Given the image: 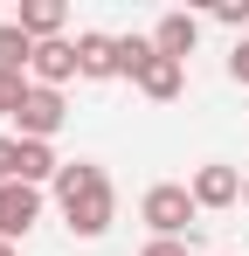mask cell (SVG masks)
Segmentation results:
<instances>
[{
	"label": "cell",
	"instance_id": "6da1fadb",
	"mask_svg": "<svg viewBox=\"0 0 249 256\" xmlns=\"http://www.w3.org/2000/svg\"><path fill=\"white\" fill-rule=\"evenodd\" d=\"M56 201H62L70 236H104L111 214H118V187H111V173L90 166V160H62V173H56Z\"/></svg>",
	"mask_w": 249,
	"mask_h": 256
},
{
	"label": "cell",
	"instance_id": "7a4b0ae2",
	"mask_svg": "<svg viewBox=\"0 0 249 256\" xmlns=\"http://www.w3.org/2000/svg\"><path fill=\"white\" fill-rule=\"evenodd\" d=\"M138 214H146V228H152L160 242H180V236L194 228V214H201V201H194V187H180V180H160V187H146V201H138Z\"/></svg>",
	"mask_w": 249,
	"mask_h": 256
},
{
	"label": "cell",
	"instance_id": "3957f363",
	"mask_svg": "<svg viewBox=\"0 0 249 256\" xmlns=\"http://www.w3.org/2000/svg\"><path fill=\"white\" fill-rule=\"evenodd\" d=\"M62 118H70V111H62V90H48V84H28V97H21V111H14V125H21V138H42V146H48V138L62 132Z\"/></svg>",
	"mask_w": 249,
	"mask_h": 256
},
{
	"label": "cell",
	"instance_id": "277c9868",
	"mask_svg": "<svg viewBox=\"0 0 249 256\" xmlns=\"http://www.w3.org/2000/svg\"><path fill=\"white\" fill-rule=\"evenodd\" d=\"M35 222H42V187L7 180V187H0V242H21Z\"/></svg>",
	"mask_w": 249,
	"mask_h": 256
},
{
	"label": "cell",
	"instance_id": "5b68a950",
	"mask_svg": "<svg viewBox=\"0 0 249 256\" xmlns=\"http://www.w3.org/2000/svg\"><path fill=\"white\" fill-rule=\"evenodd\" d=\"M242 180H249V173L222 166V160H208L187 187H194V201H201V208H236V201H242Z\"/></svg>",
	"mask_w": 249,
	"mask_h": 256
},
{
	"label": "cell",
	"instance_id": "8992f818",
	"mask_svg": "<svg viewBox=\"0 0 249 256\" xmlns=\"http://www.w3.org/2000/svg\"><path fill=\"white\" fill-rule=\"evenodd\" d=\"M76 70L90 76V84H111V76H124V62H118V35H76Z\"/></svg>",
	"mask_w": 249,
	"mask_h": 256
},
{
	"label": "cell",
	"instance_id": "52a82bcc",
	"mask_svg": "<svg viewBox=\"0 0 249 256\" xmlns=\"http://www.w3.org/2000/svg\"><path fill=\"white\" fill-rule=\"evenodd\" d=\"M194 42H201V21H194V14H180V7H173V14H160V28H152V48H160V56L187 62V56H194Z\"/></svg>",
	"mask_w": 249,
	"mask_h": 256
},
{
	"label": "cell",
	"instance_id": "ba28073f",
	"mask_svg": "<svg viewBox=\"0 0 249 256\" xmlns=\"http://www.w3.org/2000/svg\"><path fill=\"white\" fill-rule=\"evenodd\" d=\"M132 84L146 90V97H152V104H173V97H180V90H187V62H173V56H152V62H146V70H138V76H132Z\"/></svg>",
	"mask_w": 249,
	"mask_h": 256
},
{
	"label": "cell",
	"instance_id": "9c48e42d",
	"mask_svg": "<svg viewBox=\"0 0 249 256\" xmlns=\"http://www.w3.org/2000/svg\"><path fill=\"white\" fill-rule=\"evenodd\" d=\"M14 21L28 28V42H62V21H70V7H62V0H28Z\"/></svg>",
	"mask_w": 249,
	"mask_h": 256
},
{
	"label": "cell",
	"instance_id": "30bf717a",
	"mask_svg": "<svg viewBox=\"0 0 249 256\" xmlns=\"http://www.w3.org/2000/svg\"><path fill=\"white\" fill-rule=\"evenodd\" d=\"M35 76L48 90L70 84V76H83V70H76V42H35Z\"/></svg>",
	"mask_w": 249,
	"mask_h": 256
},
{
	"label": "cell",
	"instance_id": "8fae6325",
	"mask_svg": "<svg viewBox=\"0 0 249 256\" xmlns=\"http://www.w3.org/2000/svg\"><path fill=\"white\" fill-rule=\"evenodd\" d=\"M28 62H35V42H28V28H21V21H0V70H7V76H21Z\"/></svg>",
	"mask_w": 249,
	"mask_h": 256
},
{
	"label": "cell",
	"instance_id": "7c38bea8",
	"mask_svg": "<svg viewBox=\"0 0 249 256\" xmlns=\"http://www.w3.org/2000/svg\"><path fill=\"white\" fill-rule=\"evenodd\" d=\"M56 173H62V160H56L42 138H21V180H28V187H42V180H56Z\"/></svg>",
	"mask_w": 249,
	"mask_h": 256
},
{
	"label": "cell",
	"instance_id": "4fadbf2b",
	"mask_svg": "<svg viewBox=\"0 0 249 256\" xmlns=\"http://www.w3.org/2000/svg\"><path fill=\"white\" fill-rule=\"evenodd\" d=\"M7 180H21V138L0 132V187H7Z\"/></svg>",
	"mask_w": 249,
	"mask_h": 256
},
{
	"label": "cell",
	"instance_id": "5bb4252c",
	"mask_svg": "<svg viewBox=\"0 0 249 256\" xmlns=\"http://www.w3.org/2000/svg\"><path fill=\"white\" fill-rule=\"evenodd\" d=\"M21 97H28V84L0 70V118H14V111H21Z\"/></svg>",
	"mask_w": 249,
	"mask_h": 256
},
{
	"label": "cell",
	"instance_id": "9a60e30c",
	"mask_svg": "<svg viewBox=\"0 0 249 256\" xmlns=\"http://www.w3.org/2000/svg\"><path fill=\"white\" fill-rule=\"evenodd\" d=\"M214 21H222V28H249V0H222Z\"/></svg>",
	"mask_w": 249,
	"mask_h": 256
},
{
	"label": "cell",
	"instance_id": "2e32d148",
	"mask_svg": "<svg viewBox=\"0 0 249 256\" xmlns=\"http://www.w3.org/2000/svg\"><path fill=\"white\" fill-rule=\"evenodd\" d=\"M228 76L249 90V42H236V56H228Z\"/></svg>",
	"mask_w": 249,
	"mask_h": 256
},
{
	"label": "cell",
	"instance_id": "e0dca14e",
	"mask_svg": "<svg viewBox=\"0 0 249 256\" xmlns=\"http://www.w3.org/2000/svg\"><path fill=\"white\" fill-rule=\"evenodd\" d=\"M138 256H187V242H160V236H152V242H146Z\"/></svg>",
	"mask_w": 249,
	"mask_h": 256
},
{
	"label": "cell",
	"instance_id": "ac0fdd59",
	"mask_svg": "<svg viewBox=\"0 0 249 256\" xmlns=\"http://www.w3.org/2000/svg\"><path fill=\"white\" fill-rule=\"evenodd\" d=\"M0 256H14V242H0Z\"/></svg>",
	"mask_w": 249,
	"mask_h": 256
},
{
	"label": "cell",
	"instance_id": "d6986e66",
	"mask_svg": "<svg viewBox=\"0 0 249 256\" xmlns=\"http://www.w3.org/2000/svg\"><path fill=\"white\" fill-rule=\"evenodd\" d=\"M242 208H249V180H242Z\"/></svg>",
	"mask_w": 249,
	"mask_h": 256
}]
</instances>
